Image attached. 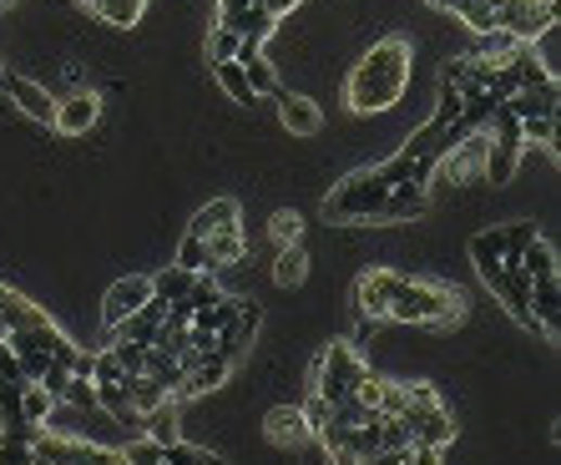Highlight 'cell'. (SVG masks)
I'll use <instances>...</instances> for the list:
<instances>
[{
	"label": "cell",
	"mask_w": 561,
	"mask_h": 465,
	"mask_svg": "<svg viewBox=\"0 0 561 465\" xmlns=\"http://www.w3.org/2000/svg\"><path fill=\"white\" fill-rule=\"evenodd\" d=\"M410 66H415V51H410L405 36H384V41H374L370 51L355 61L349 87H344L349 112H359V116L390 112V106L410 91Z\"/></svg>",
	"instance_id": "obj_1"
},
{
	"label": "cell",
	"mask_w": 561,
	"mask_h": 465,
	"mask_svg": "<svg viewBox=\"0 0 561 465\" xmlns=\"http://www.w3.org/2000/svg\"><path fill=\"white\" fill-rule=\"evenodd\" d=\"M390 324H425V329H456L466 319V299H460L450 284H415V278H399L395 299L384 309Z\"/></svg>",
	"instance_id": "obj_2"
},
{
	"label": "cell",
	"mask_w": 561,
	"mask_h": 465,
	"mask_svg": "<svg viewBox=\"0 0 561 465\" xmlns=\"http://www.w3.org/2000/svg\"><path fill=\"white\" fill-rule=\"evenodd\" d=\"M384 183L374 177V167H359V173H349L340 183V188H329L324 198V218L329 223H374V213H380L384 203Z\"/></svg>",
	"instance_id": "obj_3"
},
{
	"label": "cell",
	"mask_w": 561,
	"mask_h": 465,
	"mask_svg": "<svg viewBox=\"0 0 561 465\" xmlns=\"http://www.w3.org/2000/svg\"><path fill=\"white\" fill-rule=\"evenodd\" d=\"M365 375H370V369H365V360L355 354V344H329L324 354H319V364H314V394L334 410L359 390Z\"/></svg>",
	"instance_id": "obj_4"
},
{
	"label": "cell",
	"mask_w": 561,
	"mask_h": 465,
	"mask_svg": "<svg viewBox=\"0 0 561 465\" xmlns=\"http://www.w3.org/2000/svg\"><path fill=\"white\" fill-rule=\"evenodd\" d=\"M486 137H490V147H486V177L496 183V188H506L511 177H517V167H521V116L511 112V102H496V112H490V122H486Z\"/></svg>",
	"instance_id": "obj_5"
},
{
	"label": "cell",
	"mask_w": 561,
	"mask_h": 465,
	"mask_svg": "<svg viewBox=\"0 0 561 465\" xmlns=\"http://www.w3.org/2000/svg\"><path fill=\"white\" fill-rule=\"evenodd\" d=\"M496 26L511 30L517 41H536L547 26H557V0H501Z\"/></svg>",
	"instance_id": "obj_6"
},
{
	"label": "cell",
	"mask_w": 561,
	"mask_h": 465,
	"mask_svg": "<svg viewBox=\"0 0 561 465\" xmlns=\"http://www.w3.org/2000/svg\"><path fill=\"white\" fill-rule=\"evenodd\" d=\"M218 26L238 30L248 46H264L279 26V15H268L258 0H218Z\"/></svg>",
	"instance_id": "obj_7"
},
{
	"label": "cell",
	"mask_w": 561,
	"mask_h": 465,
	"mask_svg": "<svg viewBox=\"0 0 561 465\" xmlns=\"http://www.w3.org/2000/svg\"><path fill=\"white\" fill-rule=\"evenodd\" d=\"M148 304H152V278L127 274V278H117V284L106 289V299H102V324H106V329H117L122 319H132L137 309H148Z\"/></svg>",
	"instance_id": "obj_8"
},
{
	"label": "cell",
	"mask_w": 561,
	"mask_h": 465,
	"mask_svg": "<svg viewBox=\"0 0 561 465\" xmlns=\"http://www.w3.org/2000/svg\"><path fill=\"white\" fill-rule=\"evenodd\" d=\"M102 122V97L97 91H66L56 102V112H51V127L56 131H66V137H81V131H91Z\"/></svg>",
	"instance_id": "obj_9"
},
{
	"label": "cell",
	"mask_w": 561,
	"mask_h": 465,
	"mask_svg": "<svg viewBox=\"0 0 561 465\" xmlns=\"http://www.w3.org/2000/svg\"><path fill=\"white\" fill-rule=\"evenodd\" d=\"M399 278L405 274H395V268H365V274H359L355 299H359V314H365V319H384V309L395 299Z\"/></svg>",
	"instance_id": "obj_10"
},
{
	"label": "cell",
	"mask_w": 561,
	"mask_h": 465,
	"mask_svg": "<svg viewBox=\"0 0 561 465\" xmlns=\"http://www.w3.org/2000/svg\"><path fill=\"white\" fill-rule=\"evenodd\" d=\"M0 91H11V102L21 106V112L30 116V122H41V127H51V112H56V97L46 87H36L30 76H15L5 72V81H0Z\"/></svg>",
	"instance_id": "obj_11"
},
{
	"label": "cell",
	"mask_w": 561,
	"mask_h": 465,
	"mask_svg": "<svg viewBox=\"0 0 561 465\" xmlns=\"http://www.w3.org/2000/svg\"><path fill=\"white\" fill-rule=\"evenodd\" d=\"M264 436L273 440L279 451H298L314 430H309V420H304V410L298 405H273L268 410V420H264Z\"/></svg>",
	"instance_id": "obj_12"
},
{
	"label": "cell",
	"mask_w": 561,
	"mask_h": 465,
	"mask_svg": "<svg viewBox=\"0 0 561 465\" xmlns=\"http://www.w3.org/2000/svg\"><path fill=\"white\" fill-rule=\"evenodd\" d=\"M228 369H233V360H228V354H203V360H197L188 375H182L178 400H197V394L218 390L222 379H228Z\"/></svg>",
	"instance_id": "obj_13"
},
{
	"label": "cell",
	"mask_w": 561,
	"mask_h": 465,
	"mask_svg": "<svg viewBox=\"0 0 561 465\" xmlns=\"http://www.w3.org/2000/svg\"><path fill=\"white\" fill-rule=\"evenodd\" d=\"M425 208H430V188L405 183V188L384 192V203H380V213H374V223H410V218H420Z\"/></svg>",
	"instance_id": "obj_14"
},
{
	"label": "cell",
	"mask_w": 561,
	"mask_h": 465,
	"mask_svg": "<svg viewBox=\"0 0 561 465\" xmlns=\"http://www.w3.org/2000/svg\"><path fill=\"white\" fill-rule=\"evenodd\" d=\"M163 314H167V304H157V299H152L148 309H137L132 319H122L117 329H112V339H127V344L152 349L157 339H163Z\"/></svg>",
	"instance_id": "obj_15"
},
{
	"label": "cell",
	"mask_w": 561,
	"mask_h": 465,
	"mask_svg": "<svg viewBox=\"0 0 561 465\" xmlns=\"http://www.w3.org/2000/svg\"><path fill=\"white\" fill-rule=\"evenodd\" d=\"M532 319L547 339H557V329H561V278H536L532 284Z\"/></svg>",
	"instance_id": "obj_16"
},
{
	"label": "cell",
	"mask_w": 561,
	"mask_h": 465,
	"mask_svg": "<svg viewBox=\"0 0 561 465\" xmlns=\"http://www.w3.org/2000/svg\"><path fill=\"white\" fill-rule=\"evenodd\" d=\"M273 102H279L283 127L294 131V137H314V131L324 127V112H319V106H314L309 97H298V91H279Z\"/></svg>",
	"instance_id": "obj_17"
},
{
	"label": "cell",
	"mask_w": 561,
	"mask_h": 465,
	"mask_svg": "<svg viewBox=\"0 0 561 465\" xmlns=\"http://www.w3.org/2000/svg\"><path fill=\"white\" fill-rule=\"evenodd\" d=\"M21 385H26L21 375L0 379V430H5V436H36V430H41V425H30L26 410H21Z\"/></svg>",
	"instance_id": "obj_18"
},
{
	"label": "cell",
	"mask_w": 561,
	"mask_h": 465,
	"mask_svg": "<svg viewBox=\"0 0 561 465\" xmlns=\"http://www.w3.org/2000/svg\"><path fill=\"white\" fill-rule=\"evenodd\" d=\"M430 5H441V11L460 15V21H466L475 36L496 30V11H501V0H430Z\"/></svg>",
	"instance_id": "obj_19"
},
{
	"label": "cell",
	"mask_w": 561,
	"mask_h": 465,
	"mask_svg": "<svg viewBox=\"0 0 561 465\" xmlns=\"http://www.w3.org/2000/svg\"><path fill=\"white\" fill-rule=\"evenodd\" d=\"M233 223H243V213H238L233 198H213L207 208H197L188 223L192 238H207V232H218V228H233Z\"/></svg>",
	"instance_id": "obj_20"
},
{
	"label": "cell",
	"mask_w": 561,
	"mask_h": 465,
	"mask_svg": "<svg viewBox=\"0 0 561 465\" xmlns=\"http://www.w3.org/2000/svg\"><path fill=\"white\" fill-rule=\"evenodd\" d=\"M203 248H207V268L238 263L243 253H248V243H243V223H233V228H218V232H207Z\"/></svg>",
	"instance_id": "obj_21"
},
{
	"label": "cell",
	"mask_w": 561,
	"mask_h": 465,
	"mask_svg": "<svg viewBox=\"0 0 561 465\" xmlns=\"http://www.w3.org/2000/svg\"><path fill=\"white\" fill-rule=\"evenodd\" d=\"M304 278H309V248L304 243L279 248V259H273V284H279V289H304Z\"/></svg>",
	"instance_id": "obj_22"
},
{
	"label": "cell",
	"mask_w": 561,
	"mask_h": 465,
	"mask_svg": "<svg viewBox=\"0 0 561 465\" xmlns=\"http://www.w3.org/2000/svg\"><path fill=\"white\" fill-rule=\"evenodd\" d=\"M142 436L157 440V445H173L178 440V400H163L157 410L142 415Z\"/></svg>",
	"instance_id": "obj_23"
},
{
	"label": "cell",
	"mask_w": 561,
	"mask_h": 465,
	"mask_svg": "<svg viewBox=\"0 0 561 465\" xmlns=\"http://www.w3.org/2000/svg\"><path fill=\"white\" fill-rule=\"evenodd\" d=\"M517 46H526V41H517L511 30L496 26V30H486V36H475V61H486V66H506Z\"/></svg>",
	"instance_id": "obj_24"
},
{
	"label": "cell",
	"mask_w": 561,
	"mask_h": 465,
	"mask_svg": "<svg viewBox=\"0 0 561 465\" xmlns=\"http://www.w3.org/2000/svg\"><path fill=\"white\" fill-rule=\"evenodd\" d=\"M142 11H148V0H91V15H102L106 26L117 30H132L142 21Z\"/></svg>",
	"instance_id": "obj_25"
},
{
	"label": "cell",
	"mask_w": 561,
	"mask_h": 465,
	"mask_svg": "<svg viewBox=\"0 0 561 465\" xmlns=\"http://www.w3.org/2000/svg\"><path fill=\"white\" fill-rule=\"evenodd\" d=\"M21 410H26V420H30V425H51L56 394L46 390L41 379H26V385H21Z\"/></svg>",
	"instance_id": "obj_26"
},
{
	"label": "cell",
	"mask_w": 561,
	"mask_h": 465,
	"mask_svg": "<svg viewBox=\"0 0 561 465\" xmlns=\"http://www.w3.org/2000/svg\"><path fill=\"white\" fill-rule=\"evenodd\" d=\"M521 274L532 278H561L557 274V253H551V243H541V232H536L532 243H526V253H521Z\"/></svg>",
	"instance_id": "obj_27"
},
{
	"label": "cell",
	"mask_w": 561,
	"mask_h": 465,
	"mask_svg": "<svg viewBox=\"0 0 561 465\" xmlns=\"http://www.w3.org/2000/svg\"><path fill=\"white\" fill-rule=\"evenodd\" d=\"M213 76H218V87L228 91V97H233L238 106H253V102H258V97H253V87H248V76H243V66H238V61H218V66H213Z\"/></svg>",
	"instance_id": "obj_28"
},
{
	"label": "cell",
	"mask_w": 561,
	"mask_h": 465,
	"mask_svg": "<svg viewBox=\"0 0 561 465\" xmlns=\"http://www.w3.org/2000/svg\"><path fill=\"white\" fill-rule=\"evenodd\" d=\"M188 284H192V274H182L178 263H167L163 274L152 278V299H157V304H178L182 293H188Z\"/></svg>",
	"instance_id": "obj_29"
},
{
	"label": "cell",
	"mask_w": 561,
	"mask_h": 465,
	"mask_svg": "<svg viewBox=\"0 0 561 465\" xmlns=\"http://www.w3.org/2000/svg\"><path fill=\"white\" fill-rule=\"evenodd\" d=\"M268 238L279 248H289V243H304V218H298L294 208H279L273 218H268Z\"/></svg>",
	"instance_id": "obj_30"
},
{
	"label": "cell",
	"mask_w": 561,
	"mask_h": 465,
	"mask_svg": "<svg viewBox=\"0 0 561 465\" xmlns=\"http://www.w3.org/2000/svg\"><path fill=\"white\" fill-rule=\"evenodd\" d=\"M157 465H228L218 451H197V445H182V440H173V445H163V461Z\"/></svg>",
	"instance_id": "obj_31"
},
{
	"label": "cell",
	"mask_w": 561,
	"mask_h": 465,
	"mask_svg": "<svg viewBox=\"0 0 561 465\" xmlns=\"http://www.w3.org/2000/svg\"><path fill=\"white\" fill-rule=\"evenodd\" d=\"M182 268V274H207V248L203 238H192V232H182V243H178V259H173Z\"/></svg>",
	"instance_id": "obj_32"
},
{
	"label": "cell",
	"mask_w": 561,
	"mask_h": 465,
	"mask_svg": "<svg viewBox=\"0 0 561 465\" xmlns=\"http://www.w3.org/2000/svg\"><path fill=\"white\" fill-rule=\"evenodd\" d=\"M238 46H243V36H238V30L213 26V36H207V61H213V66H218V61H233Z\"/></svg>",
	"instance_id": "obj_33"
},
{
	"label": "cell",
	"mask_w": 561,
	"mask_h": 465,
	"mask_svg": "<svg viewBox=\"0 0 561 465\" xmlns=\"http://www.w3.org/2000/svg\"><path fill=\"white\" fill-rule=\"evenodd\" d=\"M521 142H547L557 152V116H521Z\"/></svg>",
	"instance_id": "obj_34"
},
{
	"label": "cell",
	"mask_w": 561,
	"mask_h": 465,
	"mask_svg": "<svg viewBox=\"0 0 561 465\" xmlns=\"http://www.w3.org/2000/svg\"><path fill=\"white\" fill-rule=\"evenodd\" d=\"M112 360L122 364V375L132 379V375H142V364H148V349H142V344H127V339H112Z\"/></svg>",
	"instance_id": "obj_35"
},
{
	"label": "cell",
	"mask_w": 561,
	"mask_h": 465,
	"mask_svg": "<svg viewBox=\"0 0 561 465\" xmlns=\"http://www.w3.org/2000/svg\"><path fill=\"white\" fill-rule=\"evenodd\" d=\"M0 465H36L30 436H5V430H0Z\"/></svg>",
	"instance_id": "obj_36"
},
{
	"label": "cell",
	"mask_w": 561,
	"mask_h": 465,
	"mask_svg": "<svg viewBox=\"0 0 561 465\" xmlns=\"http://www.w3.org/2000/svg\"><path fill=\"white\" fill-rule=\"evenodd\" d=\"M122 455H127V465H157V461H163V445L142 436V440L132 445V451H122Z\"/></svg>",
	"instance_id": "obj_37"
},
{
	"label": "cell",
	"mask_w": 561,
	"mask_h": 465,
	"mask_svg": "<svg viewBox=\"0 0 561 465\" xmlns=\"http://www.w3.org/2000/svg\"><path fill=\"white\" fill-rule=\"evenodd\" d=\"M410 465H445V445H410Z\"/></svg>",
	"instance_id": "obj_38"
},
{
	"label": "cell",
	"mask_w": 561,
	"mask_h": 465,
	"mask_svg": "<svg viewBox=\"0 0 561 465\" xmlns=\"http://www.w3.org/2000/svg\"><path fill=\"white\" fill-rule=\"evenodd\" d=\"M21 375V364H15V349L11 339H0V379H15Z\"/></svg>",
	"instance_id": "obj_39"
},
{
	"label": "cell",
	"mask_w": 561,
	"mask_h": 465,
	"mask_svg": "<svg viewBox=\"0 0 561 465\" xmlns=\"http://www.w3.org/2000/svg\"><path fill=\"white\" fill-rule=\"evenodd\" d=\"M0 81H5V66H0Z\"/></svg>",
	"instance_id": "obj_40"
}]
</instances>
